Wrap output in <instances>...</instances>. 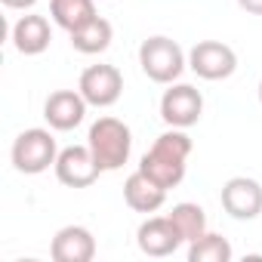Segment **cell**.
Instances as JSON below:
<instances>
[{
  "instance_id": "1",
  "label": "cell",
  "mask_w": 262,
  "mask_h": 262,
  "mask_svg": "<svg viewBox=\"0 0 262 262\" xmlns=\"http://www.w3.org/2000/svg\"><path fill=\"white\" fill-rule=\"evenodd\" d=\"M188 155H191V136L185 129L170 126L167 133H161L155 139V145L142 155L139 170L155 179L161 188H176L185 179V167H188Z\"/></svg>"
},
{
  "instance_id": "2",
  "label": "cell",
  "mask_w": 262,
  "mask_h": 262,
  "mask_svg": "<svg viewBox=\"0 0 262 262\" xmlns=\"http://www.w3.org/2000/svg\"><path fill=\"white\" fill-rule=\"evenodd\" d=\"M86 145L99 164L102 173H114L129 161V151H133V133L129 126L117 117H99L90 133H86Z\"/></svg>"
},
{
  "instance_id": "3",
  "label": "cell",
  "mask_w": 262,
  "mask_h": 262,
  "mask_svg": "<svg viewBox=\"0 0 262 262\" xmlns=\"http://www.w3.org/2000/svg\"><path fill=\"white\" fill-rule=\"evenodd\" d=\"M139 65H142V74L155 83H176L182 77V71L188 68V53L173 40V37H164V34H155L148 40H142L139 47Z\"/></svg>"
},
{
  "instance_id": "4",
  "label": "cell",
  "mask_w": 262,
  "mask_h": 262,
  "mask_svg": "<svg viewBox=\"0 0 262 262\" xmlns=\"http://www.w3.org/2000/svg\"><path fill=\"white\" fill-rule=\"evenodd\" d=\"M56 158H59V148H56V139L50 129L43 126H31V129H22L16 136L13 148H10V161L19 173L25 176H40L47 173L50 167H56Z\"/></svg>"
},
{
  "instance_id": "5",
  "label": "cell",
  "mask_w": 262,
  "mask_h": 262,
  "mask_svg": "<svg viewBox=\"0 0 262 262\" xmlns=\"http://www.w3.org/2000/svg\"><path fill=\"white\" fill-rule=\"evenodd\" d=\"M188 68L201 80H228L237 71V53L222 40H198L188 50Z\"/></svg>"
},
{
  "instance_id": "6",
  "label": "cell",
  "mask_w": 262,
  "mask_h": 262,
  "mask_svg": "<svg viewBox=\"0 0 262 262\" xmlns=\"http://www.w3.org/2000/svg\"><path fill=\"white\" fill-rule=\"evenodd\" d=\"M204 114V96L198 86L191 83H170V90H164L161 96V117L167 126L176 129H188L201 120Z\"/></svg>"
},
{
  "instance_id": "7",
  "label": "cell",
  "mask_w": 262,
  "mask_h": 262,
  "mask_svg": "<svg viewBox=\"0 0 262 262\" xmlns=\"http://www.w3.org/2000/svg\"><path fill=\"white\" fill-rule=\"evenodd\" d=\"M77 90L93 108H111L123 93V74L114 65H90L83 68Z\"/></svg>"
},
{
  "instance_id": "8",
  "label": "cell",
  "mask_w": 262,
  "mask_h": 262,
  "mask_svg": "<svg viewBox=\"0 0 262 262\" xmlns=\"http://www.w3.org/2000/svg\"><path fill=\"white\" fill-rule=\"evenodd\" d=\"M222 210L237 219V222H250L262 213V185L250 176H231L225 185H222Z\"/></svg>"
},
{
  "instance_id": "9",
  "label": "cell",
  "mask_w": 262,
  "mask_h": 262,
  "mask_svg": "<svg viewBox=\"0 0 262 262\" xmlns=\"http://www.w3.org/2000/svg\"><path fill=\"white\" fill-rule=\"evenodd\" d=\"M56 179L68 188H90L99 179V164L90 151V145H68L56 158Z\"/></svg>"
},
{
  "instance_id": "10",
  "label": "cell",
  "mask_w": 262,
  "mask_h": 262,
  "mask_svg": "<svg viewBox=\"0 0 262 262\" xmlns=\"http://www.w3.org/2000/svg\"><path fill=\"white\" fill-rule=\"evenodd\" d=\"M136 244L145 256H155V259H164V256H173L185 241L182 234L176 231L173 219L170 216H148L139 231H136Z\"/></svg>"
},
{
  "instance_id": "11",
  "label": "cell",
  "mask_w": 262,
  "mask_h": 262,
  "mask_svg": "<svg viewBox=\"0 0 262 262\" xmlns=\"http://www.w3.org/2000/svg\"><path fill=\"white\" fill-rule=\"evenodd\" d=\"M86 99L80 96V90H56L47 96L43 102V117L50 123V129H59V133H68V129L80 126L86 117Z\"/></svg>"
},
{
  "instance_id": "12",
  "label": "cell",
  "mask_w": 262,
  "mask_h": 262,
  "mask_svg": "<svg viewBox=\"0 0 262 262\" xmlns=\"http://www.w3.org/2000/svg\"><path fill=\"white\" fill-rule=\"evenodd\" d=\"M50 256L56 262H90L96 256V237L86 225H65L56 231Z\"/></svg>"
},
{
  "instance_id": "13",
  "label": "cell",
  "mask_w": 262,
  "mask_h": 262,
  "mask_svg": "<svg viewBox=\"0 0 262 262\" xmlns=\"http://www.w3.org/2000/svg\"><path fill=\"white\" fill-rule=\"evenodd\" d=\"M123 201L129 210H136V213H158L167 201V188H161L155 179H148L142 170L136 173H129L126 182H123Z\"/></svg>"
},
{
  "instance_id": "14",
  "label": "cell",
  "mask_w": 262,
  "mask_h": 262,
  "mask_svg": "<svg viewBox=\"0 0 262 262\" xmlns=\"http://www.w3.org/2000/svg\"><path fill=\"white\" fill-rule=\"evenodd\" d=\"M13 47L22 53V56H40L50 50V40H53V28L47 22V16H37V13H28L22 16L16 25H13Z\"/></svg>"
},
{
  "instance_id": "15",
  "label": "cell",
  "mask_w": 262,
  "mask_h": 262,
  "mask_svg": "<svg viewBox=\"0 0 262 262\" xmlns=\"http://www.w3.org/2000/svg\"><path fill=\"white\" fill-rule=\"evenodd\" d=\"M68 37H71V47H74L77 53H83V56H99V53H105V50L111 47V40H114V28H111L108 19L96 16L93 22H86L83 28L71 31Z\"/></svg>"
},
{
  "instance_id": "16",
  "label": "cell",
  "mask_w": 262,
  "mask_h": 262,
  "mask_svg": "<svg viewBox=\"0 0 262 262\" xmlns=\"http://www.w3.org/2000/svg\"><path fill=\"white\" fill-rule=\"evenodd\" d=\"M50 16L62 31L71 34L96 19V4L93 0H50Z\"/></svg>"
},
{
  "instance_id": "17",
  "label": "cell",
  "mask_w": 262,
  "mask_h": 262,
  "mask_svg": "<svg viewBox=\"0 0 262 262\" xmlns=\"http://www.w3.org/2000/svg\"><path fill=\"white\" fill-rule=\"evenodd\" d=\"M167 216L173 219V225H176V231L182 234L185 244H191V241H198L201 234H207V213H204L201 204L182 201V204H176Z\"/></svg>"
},
{
  "instance_id": "18",
  "label": "cell",
  "mask_w": 262,
  "mask_h": 262,
  "mask_svg": "<svg viewBox=\"0 0 262 262\" xmlns=\"http://www.w3.org/2000/svg\"><path fill=\"white\" fill-rule=\"evenodd\" d=\"M231 256H234L231 244L216 231H207L188 244V262H228Z\"/></svg>"
},
{
  "instance_id": "19",
  "label": "cell",
  "mask_w": 262,
  "mask_h": 262,
  "mask_svg": "<svg viewBox=\"0 0 262 262\" xmlns=\"http://www.w3.org/2000/svg\"><path fill=\"white\" fill-rule=\"evenodd\" d=\"M237 7L250 16H262V0H237Z\"/></svg>"
},
{
  "instance_id": "20",
  "label": "cell",
  "mask_w": 262,
  "mask_h": 262,
  "mask_svg": "<svg viewBox=\"0 0 262 262\" xmlns=\"http://www.w3.org/2000/svg\"><path fill=\"white\" fill-rule=\"evenodd\" d=\"M0 4H4L7 10H31L37 0H0Z\"/></svg>"
},
{
  "instance_id": "21",
  "label": "cell",
  "mask_w": 262,
  "mask_h": 262,
  "mask_svg": "<svg viewBox=\"0 0 262 262\" xmlns=\"http://www.w3.org/2000/svg\"><path fill=\"white\" fill-rule=\"evenodd\" d=\"M259 105H262V80H259Z\"/></svg>"
}]
</instances>
